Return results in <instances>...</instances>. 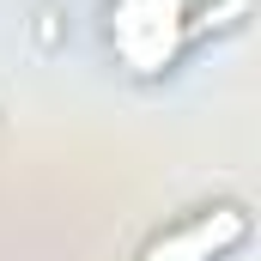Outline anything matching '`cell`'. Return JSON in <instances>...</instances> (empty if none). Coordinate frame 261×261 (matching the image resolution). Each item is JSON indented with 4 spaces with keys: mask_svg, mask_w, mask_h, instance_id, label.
I'll return each instance as SVG.
<instances>
[{
    "mask_svg": "<svg viewBox=\"0 0 261 261\" xmlns=\"http://www.w3.org/2000/svg\"><path fill=\"white\" fill-rule=\"evenodd\" d=\"M243 12H249V0H219V6H200V0H110L103 6V43H110V55L128 79L152 85V79H170L200 43L237 31Z\"/></svg>",
    "mask_w": 261,
    "mask_h": 261,
    "instance_id": "cell-1",
    "label": "cell"
},
{
    "mask_svg": "<svg viewBox=\"0 0 261 261\" xmlns=\"http://www.w3.org/2000/svg\"><path fill=\"white\" fill-rule=\"evenodd\" d=\"M249 237H255V219L243 200H206V206H189L182 219L158 225L134 261H231Z\"/></svg>",
    "mask_w": 261,
    "mask_h": 261,
    "instance_id": "cell-2",
    "label": "cell"
}]
</instances>
